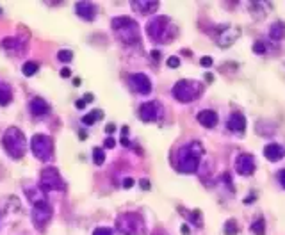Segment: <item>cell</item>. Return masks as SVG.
<instances>
[{
	"mask_svg": "<svg viewBox=\"0 0 285 235\" xmlns=\"http://www.w3.org/2000/svg\"><path fill=\"white\" fill-rule=\"evenodd\" d=\"M203 153H205V150L198 141L184 145L176 153V169L182 173H195L198 169Z\"/></svg>",
	"mask_w": 285,
	"mask_h": 235,
	"instance_id": "cell-1",
	"label": "cell"
},
{
	"mask_svg": "<svg viewBox=\"0 0 285 235\" xmlns=\"http://www.w3.org/2000/svg\"><path fill=\"white\" fill-rule=\"evenodd\" d=\"M2 145L13 159H22L27 152V139L18 127H9L2 136Z\"/></svg>",
	"mask_w": 285,
	"mask_h": 235,
	"instance_id": "cell-2",
	"label": "cell"
},
{
	"mask_svg": "<svg viewBox=\"0 0 285 235\" xmlns=\"http://www.w3.org/2000/svg\"><path fill=\"white\" fill-rule=\"evenodd\" d=\"M111 25H113L114 34L123 43L134 45L139 41V25L132 18H129V16H116V18H113Z\"/></svg>",
	"mask_w": 285,
	"mask_h": 235,
	"instance_id": "cell-3",
	"label": "cell"
},
{
	"mask_svg": "<svg viewBox=\"0 0 285 235\" xmlns=\"http://www.w3.org/2000/svg\"><path fill=\"white\" fill-rule=\"evenodd\" d=\"M116 230L120 235H145V219L137 212H123L116 217Z\"/></svg>",
	"mask_w": 285,
	"mask_h": 235,
	"instance_id": "cell-4",
	"label": "cell"
},
{
	"mask_svg": "<svg viewBox=\"0 0 285 235\" xmlns=\"http://www.w3.org/2000/svg\"><path fill=\"white\" fill-rule=\"evenodd\" d=\"M169 29H173L171 20L166 16H153L146 24V34L157 43H164V41H171V36L168 34Z\"/></svg>",
	"mask_w": 285,
	"mask_h": 235,
	"instance_id": "cell-5",
	"label": "cell"
},
{
	"mask_svg": "<svg viewBox=\"0 0 285 235\" xmlns=\"http://www.w3.org/2000/svg\"><path fill=\"white\" fill-rule=\"evenodd\" d=\"M203 93V86L196 80H178L173 86V96L182 103L193 102Z\"/></svg>",
	"mask_w": 285,
	"mask_h": 235,
	"instance_id": "cell-6",
	"label": "cell"
},
{
	"mask_svg": "<svg viewBox=\"0 0 285 235\" xmlns=\"http://www.w3.org/2000/svg\"><path fill=\"white\" fill-rule=\"evenodd\" d=\"M39 189L47 194L50 191H64L66 184H64L63 176L57 171V168H45L39 173Z\"/></svg>",
	"mask_w": 285,
	"mask_h": 235,
	"instance_id": "cell-7",
	"label": "cell"
},
{
	"mask_svg": "<svg viewBox=\"0 0 285 235\" xmlns=\"http://www.w3.org/2000/svg\"><path fill=\"white\" fill-rule=\"evenodd\" d=\"M31 150L38 161L47 162L54 157V141L45 134H36L31 139Z\"/></svg>",
	"mask_w": 285,
	"mask_h": 235,
	"instance_id": "cell-8",
	"label": "cell"
},
{
	"mask_svg": "<svg viewBox=\"0 0 285 235\" xmlns=\"http://www.w3.org/2000/svg\"><path fill=\"white\" fill-rule=\"evenodd\" d=\"M52 214H54V210H52L48 200L47 201H41V203L32 205L31 217H32V223H34V226L38 228L39 231H43L45 228H47V224L50 223Z\"/></svg>",
	"mask_w": 285,
	"mask_h": 235,
	"instance_id": "cell-9",
	"label": "cell"
},
{
	"mask_svg": "<svg viewBox=\"0 0 285 235\" xmlns=\"http://www.w3.org/2000/svg\"><path fill=\"white\" fill-rule=\"evenodd\" d=\"M162 105L155 100L152 102H145L143 105L139 107V118L141 122L145 123H155V122H160L162 120Z\"/></svg>",
	"mask_w": 285,
	"mask_h": 235,
	"instance_id": "cell-10",
	"label": "cell"
},
{
	"mask_svg": "<svg viewBox=\"0 0 285 235\" xmlns=\"http://www.w3.org/2000/svg\"><path fill=\"white\" fill-rule=\"evenodd\" d=\"M129 84L136 93L139 94H150L152 93V82L145 73H132L129 77Z\"/></svg>",
	"mask_w": 285,
	"mask_h": 235,
	"instance_id": "cell-11",
	"label": "cell"
},
{
	"mask_svg": "<svg viewBox=\"0 0 285 235\" xmlns=\"http://www.w3.org/2000/svg\"><path fill=\"white\" fill-rule=\"evenodd\" d=\"M235 171L242 176H250L255 173V159L250 153H241L235 159Z\"/></svg>",
	"mask_w": 285,
	"mask_h": 235,
	"instance_id": "cell-12",
	"label": "cell"
},
{
	"mask_svg": "<svg viewBox=\"0 0 285 235\" xmlns=\"http://www.w3.org/2000/svg\"><path fill=\"white\" fill-rule=\"evenodd\" d=\"M239 34H241V31H239L237 27H223L221 34H219V38H218V45L219 47H225V48L230 47L235 39L239 38Z\"/></svg>",
	"mask_w": 285,
	"mask_h": 235,
	"instance_id": "cell-13",
	"label": "cell"
},
{
	"mask_svg": "<svg viewBox=\"0 0 285 235\" xmlns=\"http://www.w3.org/2000/svg\"><path fill=\"white\" fill-rule=\"evenodd\" d=\"M29 110H31L32 116L41 118V116H47V114L50 112V105L45 102L43 98L36 96V98H32L31 102H29Z\"/></svg>",
	"mask_w": 285,
	"mask_h": 235,
	"instance_id": "cell-14",
	"label": "cell"
},
{
	"mask_svg": "<svg viewBox=\"0 0 285 235\" xmlns=\"http://www.w3.org/2000/svg\"><path fill=\"white\" fill-rule=\"evenodd\" d=\"M75 11H77V15L80 16V18L86 20V22H93L94 16H97V8H94L91 2H77V4H75Z\"/></svg>",
	"mask_w": 285,
	"mask_h": 235,
	"instance_id": "cell-15",
	"label": "cell"
},
{
	"mask_svg": "<svg viewBox=\"0 0 285 235\" xmlns=\"http://www.w3.org/2000/svg\"><path fill=\"white\" fill-rule=\"evenodd\" d=\"M228 129L235 134H242L246 130V118L242 116L241 112H232L230 118H228Z\"/></svg>",
	"mask_w": 285,
	"mask_h": 235,
	"instance_id": "cell-16",
	"label": "cell"
},
{
	"mask_svg": "<svg viewBox=\"0 0 285 235\" xmlns=\"http://www.w3.org/2000/svg\"><path fill=\"white\" fill-rule=\"evenodd\" d=\"M264 155H266L267 161L278 162L285 157V150H283V146L276 145V143H271V145H267L266 148H264Z\"/></svg>",
	"mask_w": 285,
	"mask_h": 235,
	"instance_id": "cell-17",
	"label": "cell"
},
{
	"mask_svg": "<svg viewBox=\"0 0 285 235\" xmlns=\"http://www.w3.org/2000/svg\"><path fill=\"white\" fill-rule=\"evenodd\" d=\"M198 122L202 123L203 127H207V129H212V127L218 125V112L216 110H202L198 112Z\"/></svg>",
	"mask_w": 285,
	"mask_h": 235,
	"instance_id": "cell-18",
	"label": "cell"
},
{
	"mask_svg": "<svg viewBox=\"0 0 285 235\" xmlns=\"http://www.w3.org/2000/svg\"><path fill=\"white\" fill-rule=\"evenodd\" d=\"M132 8L137 9L143 15H148V13H153L157 8H159V2H146V0H139V2H132Z\"/></svg>",
	"mask_w": 285,
	"mask_h": 235,
	"instance_id": "cell-19",
	"label": "cell"
},
{
	"mask_svg": "<svg viewBox=\"0 0 285 235\" xmlns=\"http://www.w3.org/2000/svg\"><path fill=\"white\" fill-rule=\"evenodd\" d=\"M269 38L273 41H281L285 38V24L283 22H274L269 29Z\"/></svg>",
	"mask_w": 285,
	"mask_h": 235,
	"instance_id": "cell-20",
	"label": "cell"
},
{
	"mask_svg": "<svg viewBox=\"0 0 285 235\" xmlns=\"http://www.w3.org/2000/svg\"><path fill=\"white\" fill-rule=\"evenodd\" d=\"M13 100V89L9 84L0 80V105H8Z\"/></svg>",
	"mask_w": 285,
	"mask_h": 235,
	"instance_id": "cell-21",
	"label": "cell"
},
{
	"mask_svg": "<svg viewBox=\"0 0 285 235\" xmlns=\"http://www.w3.org/2000/svg\"><path fill=\"white\" fill-rule=\"evenodd\" d=\"M2 47L6 50H11V52H18L20 50V39L18 38H6L2 41Z\"/></svg>",
	"mask_w": 285,
	"mask_h": 235,
	"instance_id": "cell-22",
	"label": "cell"
},
{
	"mask_svg": "<svg viewBox=\"0 0 285 235\" xmlns=\"http://www.w3.org/2000/svg\"><path fill=\"white\" fill-rule=\"evenodd\" d=\"M102 118H104V112H102V110H93V112L86 114V116L82 118V123L84 125H93L97 120H102Z\"/></svg>",
	"mask_w": 285,
	"mask_h": 235,
	"instance_id": "cell-23",
	"label": "cell"
},
{
	"mask_svg": "<svg viewBox=\"0 0 285 235\" xmlns=\"http://www.w3.org/2000/svg\"><path fill=\"white\" fill-rule=\"evenodd\" d=\"M251 231H253L255 235H264V233H266V221H264V217H258V219L251 224Z\"/></svg>",
	"mask_w": 285,
	"mask_h": 235,
	"instance_id": "cell-24",
	"label": "cell"
},
{
	"mask_svg": "<svg viewBox=\"0 0 285 235\" xmlns=\"http://www.w3.org/2000/svg\"><path fill=\"white\" fill-rule=\"evenodd\" d=\"M38 63H32V61H29V63L24 64V68H22V71H24L25 77H32L34 73H38Z\"/></svg>",
	"mask_w": 285,
	"mask_h": 235,
	"instance_id": "cell-25",
	"label": "cell"
},
{
	"mask_svg": "<svg viewBox=\"0 0 285 235\" xmlns=\"http://www.w3.org/2000/svg\"><path fill=\"white\" fill-rule=\"evenodd\" d=\"M104 161H106V153H104V150L94 148L93 150V162L97 166H102V164H104Z\"/></svg>",
	"mask_w": 285,
	"mask_h": 235,
	"instance_id": "cell-26",
	"label": "cell"
},
{
	"mask_svg": "<svg viewBox=\"0 0 285 235\" xmlns=\"http://www.w3.org/2000/svg\"><path fill=\"white\" fill-rule=\"evenodd\" d=\"M187 217H189V221H191V223H195L198 228H202V226H203L202 212H200V210H193L191 214H187Z\"/></svg>",
	"mask_w": 285,
	"mask_h": 235,
	"instance_id": "cell-27",
	"label": "cell"
},
{
	"mask_svg": "<svg viewBox=\"0 0 285 235\" xmlns=\"http://www.w3.org/2000/svg\"><path fill=\"white\" fill-rule=\"evenodd\" d=\"M239 231V226L235 223V219H228L227 224H225V233L227 235H235Z\"/></svg>",
	"mask_w": 285,
	"mask_h": 235,
	"instance_id": "cell-28",
	"label": "cell"
},
{
	"mask_svg": "<svg viewBox=\"0 0 285 235\" xmlns=\"http://www.w3.org/2000/svg\"><path fill=\"white\" fill-rule=\"evenodd\" d=\"M57 59L61 63H70L71 59H73V54H71V50H61L57 54Z\"/></svg>",
	"mask_w": 285,
	"mask_h": 235,
	"instance_id": "cell-29",
	"label": "cell"
},
{
	"mask_svg": "<svg viewBox=\"0 0 285 235\" xmlns=\"http://www.w3.org/2000/svg\"><path fill=\"white\" fill-rule=\"evenodd\" d=\"M253 52L255 54H266V45L262 43V41H257V43L253 45Z\"/></svg>",
	"mask_w": 285,
	"mask_h": 235,
	"instance_id": "cell-30",
	"label": "cell"
},
{
	"mask_svg": "<svg viewBox=\"0 0 285 235\" xmlns=\"http://www.w3.org/2000/svg\"><path fill=\"white\" fill-rule=\"evenodd\" d=\"M93 235H113V230H111V228H106V226H100L93 231Z\"/></svg>",
	"mask_w": 285,
	"mask_h": 235,
	"instance_id": "cell-31",
	"label": "cell"
},
{
	"mask_svg": "<svg viewBox=\"0 0 285 235\" xmlns=\"http://www.w3.org/2000/svg\"><path fill=\"white\" fill-rule=\"evenodd\" d=\"M180 64V59L178 57H169L168 59V66L169 68H176Z\"/></svg>",
	"mask_w": 285,
	"mask_h": 235,
	"instance_id": "cell-32",
	"label": "cell"
},
{
	"mask_svg": "<svg viewBox=\"0 0 285 235\" xmlns=\"http://www.w3.org/2000/svg\"><path fill=\"white\" fill-rule=\"evenodd\" d=\"M278 182H280L281 187L285 189V169H281V171L278 173Z\"/></svg>",
	"mask_w": 285,
	"mask_h": 235,
	"instance_id": "cell-33",
	"label": "cell"
},
{
	"mask_svg": "<svg viewBox=\"0 0 285 235\" xmlns=\"http://www.w3.org/2000/svg\"><path fill=\"white\" fill-rule=\"evenodd\" d=\"M104 145H106V148H114V145H116V143H114V139H113V137H107V139H106V143H104Z\"/></svg>",
	"mask_w": 285,
	"mask_h": 235,
	"instance_id": "cell-34",
	"label": "cell"
},
{
	"mask_svg": "<svg viewBox=\"0 0 285 235\" xmlns=\"http://www.w3.org/2000/svg\"><path fill=\"white\" fill-rule=\"evenodd\" d=\"M132 185H134V180H132V178H125V180H123V187H125V189L132 187Z\"/></svg>",
	"mask_w": 285,
	"mask_h": 235,
	"instance_id": "cell-35",
	"label": "cell"
},
{
	"mask_svg": "<svg viewBox=\"0 0 285 235\" xmlns=\"http://www.w3.org/2000/svg\"><path fill=\"white\" fill-rule=\"evenodd\" d=\"M86 100H77V102H75V107H77V109H84V107H86Z\"/></svg>",
	"mask_w": 285,
	"mask_h": 235,
	"instance_id": "cell-36",
	"label": "cell"
},
{
	"mask_svg": "<svg viewBox=\"0 0 285 235\" xmlns=\"http://www.w3.org/2000/svg\"><path fill=\"white\" fill-rule=\"evenodd\" d=\"M71 75V71H70V68H63V70H61V77L63 78H66V77H70Z\"/></svg>",
	"mask_w": 285,
	"mask_h": 235,
	"instance_id": "cell-37",
	"label": "cell"
},
{
	"mask_svg": "<svg viewBox=\"0 0 285 235\" xmlns=\"http://www.w3.org/2000/svg\"><path fill=\"white\" fill-rule=\"evenodd\" d=\"M202 64H203V66H211L212 59L211 57H202Z\"/></svg>",
	"mask_w": 285,
	"mask_h": 235,
	"instance_id": "cell-38",
	"label": "cell"
},
{
	"mask_svg": "<svg viewBox=\"0 0 285 235\" xmlns=\"http://www.w3.org/2000/svg\"><path fill=\"white\" fill-rule=\"evenodd\" d=\"M141 187L145 189V191H148V189H150V182L148 180H141Z\"/></svg>",
	"mask_w": 285,
	"mask_h": 235,
	"instance_id": "cell-39",
	"label": "cell"
},
{
	"mask_svg": "<svg viewBox=\"0 0 285 235\" xmlns=\"http://www.w3.org/2000/svg\"><path fill=\"white\" fill-rule=\"evenodd\" d=\"M114 130H116V127H114V125H107V127H106V132H107V134H113Z\"/></svg>",
	"mask_w": 285,
	"mask_h": 235,
	"instance_id": "cell-40",
	"label": "cell"
},
{
	"mask_svg": "<svg viewBox=\"0 0 285 235\" xmlns=\"http://www.w3.org/2000/svg\"><path fill=\"white\" fill-rule=\"evenodd\" d=\"M84 100H86V102H91V100H93V94H91V93H87L86 96H84Z\"/></svg>",
	"mask_w": 285,
	"mask_h": 235,
	"instance_id": "cell-41",
	"label": "cell"
},
{
	"mask_svg": "<svg viewBox=\"0 0 285 235\" xmlns=\"http://www.w3.org/2000/svg\"><path fill=\"white\" fill-rule=\"evenodd\" d=\"M152 55H153V59H155V61H159V52L153 50V52H152Z\"/></svg>",
	"mask_w": 285,
	"mask_h": 235,
	"instance_id": "cell-42",
	"label": "cell"
},
{
	"mask_svg": "<svg viewBox=\"0 0 285 235\" xmlns=\"http://www.w3.org/2000/svg\"><path fill=\"white\" fill-rule=\"evenodd\" d=\"M73 86H80V78H73Z\"/></svg>",
	"mask_w": 285,
	"mask_h": 235,
	"instance_id": "cell-43",
	"label": "cell"
},
{
	"mask_svg": "<svg viewBox=\"0 0 285 235\" xmlns=\"http://www.w3.org/2000/svg\"><path fill=\"white\" fill-rule=\"evenodd\" d=\"M153 235H166V233H164V231H160V230H157V231H155V233H153Z\"/></svg>",
	"mask_w": 285,
	"mask_h": 235,
	"instance_id": "cell-44",
	"label": "cell"
},
{
	"mask_svg": "<svg viewBox=\"0 0 285 235\" xmlns=\"http://www.w3.org/2000/svg\"><path fill=\"white\" fill-rule=\"evenodd\" d=\"M0 13H2V9H0Z\"/></svg>",
	"mask_w": 285,
	"mask_h": 235,
	"instance_id": "cell-45",
	"label": "cell"
}]
</instances>
